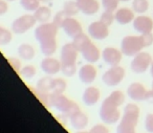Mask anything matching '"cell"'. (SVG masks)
<instances>
[{
	"label": "cell",
	"instance_id": "cell-43",
	"mask_svg": "<svg viewBox=\"0 0 153 133\" xmlns=\"http://www.w3.org/2000/svg\"><path fill=\"white\" fill-rule=\"evenodd\" d=\"M152 89H153V82H152Z\"/></svg>",
	"mask_w": 153,
	"mask_h": 133
},
{
	"label": "cell",
	"instance_id": "cell-17",
	"mask_svg": "<svg viewBox=\"0 0 153 133\" xmlns=\"http://www.w3.org/2000/svg\"><path fill=\"white\" fill-rule=\"evenodd\" d=\"M147 90L140 83H132L127 89V94L131 100L140 102L145 100Z\"/></svg>",
	"mask_w": 153,
	"mask_h": 133
},
{
	"label": "cell",
	"instance_id": "cell-18",
	"mask_svg": "<svg viewBox=\"0 0 153 133\" xmlns=\"http://www.w3.org/2000/svg\"><path fill=\"white\" fill-rule=\"evenodd\" d=\"M101 92L97 87H87V88L84 90L83 95H82V100H83L84 104L86 106H94L100 100Z\"/></svg>",
	"mask_w": 153,
	"mask_h": 133
},
{
	"label": "cell",
	"instance_id": "cell-3",
	"mask_svg": "<svg viewBox=\"0 0 153 133\" xmlns=\"http://www.w3.org/2000/svg\"><path fill=\"white\" fill-rule=\"evenodd\" d=\"M153 43V35L142 34V36H127L122 40L121 51L127 57H134L140 53L144 47L150 46Z\"/></svg>",
	"mask_w": 153,
	"mask_h": 133
},
{
	"label": "cell",
	"instance_id": "cell-5",
	"mask_svg": "<svg viewBox=\"0 0 153 133\" xmlns=\"http://www.w3.org/2000/svg\"><path fill=\"white\" fill-rule=\"evenodd\" d=\"M48 105H51V107L58 110L63 115L67 116L68 118L78 111H81L78 104H76L71 100L63 95V93H49Z\"/></svg>",
	"mask_w": 153,
	"mask_h": 133
},
{
	"label": "cell",
	"instance_id": "cell-6",
	"mask_svg": "<svg viewBox=\"0 0 153 133\" xmlns=\"http://www.w3.org/2000/svg\"><path fill=\"white\" fill-rule=\"evenodd\" d=\"M140 108L135 104H128L124 109V115L117 127V133H134L138 122Z\"/></svg>",
	"mask_w": 153,
	"mask_h": 133
},
{
	"label": "cell",
	"instance_id": "cell-23",
	"mask_svg": "<svg viewBox=\"0 0 153 133\" xmlns=\"http://www.w3.org/2000/svg\"><path fill=\"white\" fill-rule=\"evenodd\" d=\"M51 9L47 7H39L34 13L36 20L38 22H40V23H45V22L48 21L49 18H51Z\"/></svg>",
	"mask_w": 153,
	"mask_h": 133
},
{
	"label": "cell",
	"instance_id": "cell-37",
	"mask_svg": "<svg viewBox=\"0 0 153 133\" xmlns=\"http://www.w3.org/2000/svg\"><path fill=\"white\" fill-rule=\"evenodd\" d=\"M7 9H9V7H7V2L3 0H0V15H3V14L7 13Z\"/></svg>",
	"mask_w": 153,
	"mask_h": 133
},
{
	"label": "cell",
	"instance_id": "cell-35",
	"mask_svg": "<svg viewBox=\"0 0 153 133\" xmlns=\"http://www.w3.org/2000/svg\"><path fill=\"white\" fill-rule=\"evenodd\" d=\"M90 132H94V133H107L109 132L108 129L106 128L105 126L103 125H96L94 128L90 130Z\"/></svg>",
	"mask_w": 153,
	"mask_h": 133
},
{
	"label": "cell",
	"instance_id": "cell-42",
	"mask_svg": "<svg viewBox=\"0 0 153 133\" xmlns=\"http://www.w3.org/2000/svg\"><path fill=\"white\" fill-rule=\"evenodd\" d=\"M7 1H9V2H12V1H15V0H7Z\"/></svg>",
	"mask_w": 153,
	"mask_h": 133
},
{
	"label": "cell",
	"instance_id": "cell-2",
	"mask_svg": "<svg viewBox=\"0 0 153 133\" xmlns=\"http://www.w3.org/2000/svg\"><path fill=\"white\" fill-rule=\"evenodd\" d=\"M124 101H125V95L122 91L115 90L111 92V94L104 100L100 107L99 115L101 120L109 125L117 123L121 116L119 107L124 103Z\"/></svg>",
	"mask_w": 153,
	"mask_h": 133
},
{
	"label": "cell",
	"instance_id": "cell-7",
	"mask_svg": "<svg viewBox=\"0 0 153 133\" xmlns=\"http://www.w3.org/2000/svg\"><path fill=\"white\" fill-rule=\"evenodd\" d=\"M125 77V69L119 65L111 66L110 69H108L102 77V80L107 86L113 87L119 85L122 80Z\"/></svg>",
	"mask_w": 153,
	"mask_h": 133
},
{
	"label": "cell",
	"instance_id": "cell-15",
	"mask_svg": "<svg viewBox=\"0 0 153 133\" xmlns=\"http://www.w3.org/2000/svg\"><path fill=\"white\" fill-rule=\"evenodd\" d=\"M40 66H41V69L45 74H49V76L58 74L62 69L61 61H58V60L51 57H46L45 59H43L40 63Z\"/></svg>",
	"mask_w": 153,
	"mask_h": 133
},
{
	"label": "cell",
	"instance_id": "cell-11",
	"mask_svg": "<svg viewBox=\"0 0 153 133\" xmlns=\"http://www.w3.org/2000/svg\"><path fill=\"white\" fill-rule=\"evenodd\" d=\"M62 28H63L64 33L71 39H74L76 37H78L79 35H81L83 33L80 22L74 19V18L69 17V16L64 20Z\"/></svg>",
	"mask_w": 153,
	"mask_h": 133
},
{
	"label": "cell",
	"instance_id": "cell-1",
	"mask_svg": "<svg viewBox=\"0 0 153 133\" xmlns=\"http://www.w3.org/2000/svg\"><path fill=\"white\" fill-rule=\"evenodd\" d=\"M58 30L59 27L53 22L41 23L35 30V37L40 43V49L42 53L46 57H51L57 51L56 36H57Z\"/></svg>",
	"mask_w": 153,
	"mask_h": 133
},
{
	"label": "cell",
	"instance_id": "cell-16",
	"mask_svg": "<svg viewBox=\"0 0 153 133\" xmlns=\"http://www.w3.org/2000/svg\"><path fill=\"white\" fill-rule=\"evenodd\" d=\"M79 78L84 84H91L97 78V69L91 64H85L79 71Z\"/></svg>",
	"mask_w": 153,
	"mask_h": 133
},
{
	"label": "cell",
	"instance_id": "cell-29",
	"mask_svg": "<svg viewBox=\"0 0 153 133\" xmlns=\"http://www.w3.org/2000/svg\"><path fill=\"white\" fill-rule=\"evenodd\" d=\"M19 74L22 78L28 79V80H30V79L34 78L35 74H36V68L32 65H27V66H25V67L22 68V69L20 70Z\"/></svg>",
	"mask_w": 153,
	"mask_h": 133
},
{
	"label": "cell",
	"instance_id": "cell-24",
	"mask_svg": "<svg viewBox=\"0 0 153 133\" xmlns=\"http://www.w3.org/2000/svg\"><path fill=\"white\" fill-rule=\"evenodd\" d=\"M53 79L51 77H45V78L40 79L37 83V89L49 93L53 89Z\"/></svg>",
	"mask_w": 153,
	"mask_h": 133
},
{
	"label": "cell",
	"instance_id": "cell-14",
	"mask_svg": "<svg viewBox=\"0 0 153 133\" xmlns=\"http://www.w3.org/2000/svg\"><path fill=\"white\" fill-rule=\"evenodd\" d=\"M122 51L119 49L113 48V47H106L103 51L102 57L105 63L108 64L109 66H115L119 65V63L122 60Z\"/></svg>",
	"mask_w": 153,
	"mask_h": 133
},
{
	"label": "cell",
	"instance_id": "cell-39",
	"mask_svg": "<svg viewBox=\"0 0 153 133\" xmlns=\"http://www.w3.org/2000/svg\"><path fill=\"white\" fill-rule=\"evenodd\" d=\"M150 74L152 76V78H153V62H152V64H151V68H150Z\"/></svg>",
	"mask_w": 153,
	"mask_h": 133
},
{
	"label": "cell",
	"instance_id": "cell-33",
	"mask_svg": "<svg viewBox=\"0 0 153 133\" xmlns=\"http://www.w3.org/2000/svg\"><path fill=\"white\" fill-rule=\"evenodd\" d=\"M68 16H67V14L65 13L64 11H60L59 13H57L56 14V16H55V19H53V23L56 24V25L58 26V27H61L62 28V25H63V22H64V20L67 18Z\"/></svg>",
	"mask_w": 153,
	"mask_h": 133
},
{
	"label": "cell",
	"instance_id": "cell-12",
	"mask_svg": "<svg viewBox=\"0 0 153 133\" xmlns=\"http://www.w3.org/2000/svg\"><path fill=\"white\" fill-rule=\"evenodd\" d=\"M79 51L82 53V57L89 63L98 62L99 59H100V51H99L98 47L91 41H88L85 45H83L79 49Z\"/></svg>",
	"mask_w": 153,
	"mask_h": 133
},
{
	"label": "cell",
	"instance_id": "cell-28",
	"mask_svg": "<svg viewBox=\"0 0 153 133\" xmlns=\"http://www.w3.org/2000/svg\"><path fill=\"white\" fill-rule=\"evenodd\" d=\"M66 87H67V84H66V82L63 79H53L51 92L63 93L66 90Z\"/></svg>",
	"mask_w": 153,
	"mask_h": 133
},
{
	"label": "cell",
	"instance_id": "cell-9",
	"mask_svg": "<svg viewBox=\"0 0 153 133\" xmlns=\"http://www.w3.org/2000/svg\"><path fill=\"white\" fill-rule=\"evenodd\" d=\"M152 62V57L148 53H138L131 61V69L135 74H143L149 68Z\"/></svg>",
	"mask_w": 153,
	"mask_h": 133
},
{
	"label": "cell",
	"instance_id": "cell-10",
	"mask_svg": "<svg viewBox=\"0 0 153 133\" xmlns=\"http://www.w3.org/2000/svg\"><path fill=\"white\" fill-rule=\"evenodd\" d=\"M88 34L92 39L96 40H104L109 36L108 25L103 23L102 21H94L88 26Z\"/></svg>",
	"mask_w": 153,
	"mask_h": 133
},
{
	"label": "cell",
	"instance_id": "cell-32",
	"mask_svg": "<svg viewBox=\"0 0 153 133\" xmlns=\"http://www.w3.org/2000/svg\"><path fill=\"white\" fill-rule=\"evenodd\" d=\"M100 20L103 22V23H105L106 25L109 26L110 24H112L113 20H115V17H114V15H113V12L105 11L104 13L101 15Z\"/></svg>",
	"mask_w": 153,
	"mask_h": 133
},
{
	"label": "cell",
	"instance_id": "cell-30",
	"mask_svg": "<svg viewBox=\"0 0 153 133\" xmlns=\"http://www.w3.org/2000/svg\"><path fill=\"white\" fill-rule=\"evenodd\" d=\"M12 41V34L7 30L3 27H0V44L5 45L9 44Z\"/></svg>",
	"mask_w": 153,
	"mask_h": 133
},
{
	"label": "cell",
	"instance_id": "cell-8",
	"mask_svg": "<svg viewBox=\"0 0 153 133\" xmlns=\"http://www.w3.org/2000/svg\"><path fill=\"white\" fill-rule=\"evenodd\" d=\"M36 22H37V20H36V18H35V16L23 15V16H21V17L17 18V19L13 22V24H12V30H13L15 34H18V35L24 34V33L27 32L28 30L34 27Z\"/></svg>",
	"mask_w": 153,
	"mask_h": 133
},
{
	"label": "cell",
	"instance_id": "cell-34",
	"mask_svg": "<svg viewBox=\"0 0 153 133\" xmlns=\"http://www.w3.org/2000/svg\"><path fill=\"white\" fill-rule=\"evenodd\" d=\"M145 127H146V130L148 132L153 133V114H148L145 120Z\"/></svg>",
	"mask_w": 153,
	"mask_h": 133
},
{
	"label": "cell",
	"instance_id": "cell-25",
	"mask_svg": "<svg viewBox=\"0 0 153 133\" xmlns=\"http://www.w3.org/2000/svg\"><path fill=\"white\" fill-rule=\"evenodd\" d=\"M63 11L67 14V16L72 17V16L76 15V14L79 13L80 9L76 1H66V2L64 3Z\"/></svg>",
	"mask_w": 153,
	"mask_h": 133
},
{
	"label": "cell",
	"instance_id": "cell-22",
	"mask_svg": "<svg viewBox=\"0 0 153 133\" xmlns=\"http://www.w3.org/2000/svg\"><path fill=\"white\" fill-rule=\"evenodd\" d=\"M18 55L25 61H30L35 57V49L32 45L23 43L18 47Z\"/></svg>",
	"mask_w": 153,
	"mask_h": 133
},
{
	"label": "cell",
	"instance_id": "cell-13",
	"mask_svg": "<svg viewBox=\"0 0 153 133\" xmlns=\"http://www.w3.org/2000/svg\"><path fill=\"white\" fill-rule=\"evenodd\" d=\"M133 27L140 34H149L153 30V21L147 16H138L134 18Z\"/></svg>",
	"mask_w": 153,
	"mask_h": 133
},
{
	"label": "cell",
	"instance_id": "cell-4",
	"mask_svg": "<svg viewBox=\"0 0 153 133\" xmlns=\"http://www.w3.org/2000/svg\"><path fill=\"white\" fill-rule=\"evenodd\" d=\"M79 49L76 48L74 43H66L61 49V61L62 69L64 76L71 77L76 74V59H78V53Z\"/></svg>",
	"mask_w": 153,
	"mask_h": 133
},
{
	"label": "cell",
	"instance_id": "cell-19",
	"mask_svg": "<svg viewBox=\"0 0 153 133\" xmlns=\"http://www.w3.org/2000/svg\"><path fill=\"white\" fill-rule=\"evenodd\" d=\"M79 5L80 12L85 15H94L100 9V4L97 0H76Z\"/></svg>",
	"mask_w": 153,
	"mask_h": 133
},
{
	"label": "cell",
	"instance_id": "cell-27",
	"mask_svg": "<svg viewBox=\"0 0 153 133\" xmlns=\"http://www.w3.org/2000/svg\"><path fill=\"white\" fill-rule=\"evenodd\" d=\"M132 7H133V11L136 13H145L149 7L148 0H133Z\"/></svg>",
	"mask_w": 153,
	"mask_h": 133
},
{
	"label": "cell",
	"instance_id": "cell-36",
	"mask_svg": "<svg viewBox=\"0 0 153 133\" xmlns=\"http://www.w3.org/2000/svg\"><path fill=\"white\" fill-rule=\"evenodd\" d=\"M9 62L11 64V66L13 67V69L17 72H20V62L16 59H9Z\"/></svg>",
	"mask_w": 153,
	"mask_h": 133
},
{
	"label": "cell",
	"instance_id": "cell-31",
	"mask_svg": "<svg viewBox=\"0 0 153 133\" xmlns=\"http://www.w3.org/2000/svg\"><path fill=\"white\" fill-rule=\"evenodd\" d=\"M119 2L120 0H102V4L103 7L105 9V11H110V12L117 11Z\"/></svg>",
	"mask_w": 153,
	"mask_h": 133
},
{
	"label": "cell",
	"instance_id": "cell-20",
	"mask_svg": "<svg viewBox=\"0 0 153 133\" xmlns=\"http://www.w3.org/2000/svg\"><path fill=\"white\" fill-rule=\"evenodd\" d=\"M114 17L115 20L120 24H128L134 20V14L131 10L126 9V7H122V9L117 10L115 12Z\"/></svg>",
	"mask_w": 153,
	"mask_h": 133
},
{
	"label": "cell",
	"instance_id": "cell-38",
	"mask_svg": "<svg viewBox=\"0 0 153 133\" xmlns=\"http://www.w3.org/2000/svg\"><path fill=\"white\" fill-rule=\"evenodd\" d=\"M145 100H146V101L148 102V103L153 104V89H151V90L147 91L146 97H145Z\"/></svg>",
	"mask_w": 153,
	"mask_h": 133
},
{
	"label": "cell",
	"instance_id": "cell-40",
	"mask_svg": "<svg viewBox=\"0 0 153 133\" xmlns=\"http://www.w3.org/2000/svg\"><path fill=\"white\" fill-rule=\"evenodd\" d=\"M40 1H42V2H51L53 0H40Z\"/></svg>",
	"mask_w": 153,
	"mask_h": 133
},
{
	"label": "cell",
	"instance_id": "cell-26",
	"mask_svg": "<svg viewBox=\"0 0 153 133\" xmlns=\"http://www.w3.org/2000/svg\"><path fill=\"white\" fill-rule=\"evenodd\" d=\"M20 4L25 11L34 12L40 7V0H20Z\"/></svg>",
	"mask_w": 153,
	"mask_h": 133
},
{
	"label": "cell",
	"instance_id": "cell-21",
	"mask_svg": "<svg viewBox=\"0 0 153 133\" xmlns=\"http://www.w3.org/2000/svg\"><path fill=\"white\" fill-rule=\"evenodd\" d=\"M70 125L72 126V128L74 129H83L87 126L88 124V118L84 113H82L81 111H78L76 113H74V115H71L69 117Z\"/></svg>",
	"mask_w": 153,
	"mask_h": 133
},
{
	"label": "cell",
	"instance_id": "cell-41",
	"mask_svg": "<svg viewBox=\"0 0 153 133\" xmlns=\"http://www.w3.org/2000/svg\"><path fill=\"white\" fill-rule=\"evenodd\" d=\"M120 1H125L126 2V1H129V0H120Z\"/></svg>",
	"mask_w": 153,
	"mask_h": 133
}]
</instances>
